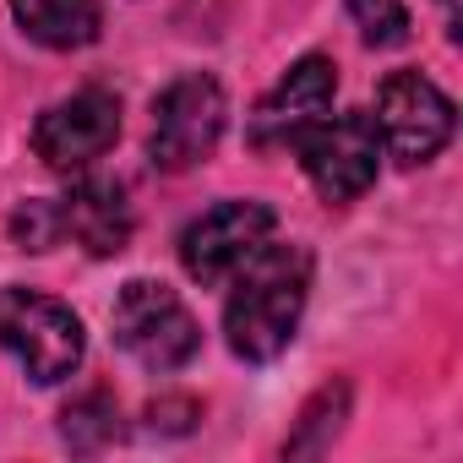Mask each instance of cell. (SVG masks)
Listing matches in <instances>:
<instances>
[{"instance_id": "6", "label": "cell", "mask_w": 463, "mask_h": 463, "mask_svg": "<svg viewBox=\"0 0 463 463\" xmlns=\"http://www.w3.org/2000/svg\"><path fill=\"white\" fill-rule=\"evenodd\" d=\"M300 164L306 180L327 196V202H354L376 185L382 169V137L371 126V115H327L317 120L300 142Z\"/></svg>"}, {"instance_id": "7", "label": "cell", "mask_w": 463, "mask_h": 463, "mask_svg": "<svg viewBox=\"0 0 463 463\" xmlns=\"http://www.w3.org/2000/svg\"><path fill=\"white\" fill-rule=\"evenodd\" d=\"M273 207L268 202H218L202 218L185 223L180 262L196 284H223L262 241H273Z\"/></svg>"}, {"instance_id": "8", "label": "cell", "mask_w": 463, "mask_h": 463, "mask_svg": "<svg viewBox=\"0 0 463 463\" xmlns=\"http://www.w3.org/2000/svg\"><path fill=\"white\" fill-rule=\"evenodd\" d=\"M120 137V99L109 88H77L33 120V153L50 169H88Z\"/></svg>"}, {"instance_id": "3", "label": "cell", "mask_w": 463, "mask_h": 463, "mask_svg": "<svg viewBox=\"0 0 463 463\" xmlns=\"http://www.w3.org/2000/svg\"><path fill=\"white\" fill-rule=\"evenodd\" d=\"M109 327H115V344L147 371H180L202 349V327L185 311V300L169 284H153V279H131L115 295Z\"/></svg>"}, {"instance_id": "11", "label": "cell", "mask_w": 463, "mask_h": 463, "mask_svg": "<svg viewBox=\"0 0 463 463\" xmlns=\"http://www.w3.org/2000/svg\"><path fill=\"white\" fill-rule=\"evenodd\" d=\"M12 17L44 50H82L104 28L99 0H12Z\"/></svg>"}, {"instance_id": "2", "label": "cell", "mask_w": 463, "mask_h": 463, "mask_svg": "<svg viewBox=\"0 0 463 463\" xmlns=\"http://www.w3.org/2000/svg\"><path fill=\"white\" fill-rule=\"evenodd\" d=\"M0 349L39 387H55L82 365L88 338H82V322L61 300L39 289H0Z\"/></svg>"}, {"instance_id": "15", "label": "cell", "mask_w": 463, "mask_h": 463, "mask_svg": "<svg viewBox=\"0 0 463 463\" xmlns=\"http://www.w3.org/2000/svg\"><path fill=\"white\" fill-rule=\"evenodd\" d=\"M441 17H447V33L458 39V6H452V0H441Z\"/></svg>"}, {"instance_id": "1", "label": "cell", "mask_w": 463, "mask_h": 463, "mask_svg": "<svg viewBox=\"0 0 463 463\" xmlns=\"http://www.w3.org/2000/svg\"><path fill=\"white\" fill-rule=\"evenodd\" d=\"M229 300H223V333L229 349L251 365H268L289 349L306 295H311V251L295 241H262L235 273H229Z\"/></svg>"}, {"instance_id": "12", "label": "cell", "mask_w": 463, "mask_h": 463, "mask_svg": "<svg viewBox=\"0 0 463 463\" xmlns=\"http://www.w3.org/2000/svg\"><path fill=\"white\" fill-rule=\"evenodd\" d=\"M61 436H66V447H77V452L109 447V441L120 436V409H115V398H109V392H82V398H71L66 414H61Z\"/></svg>"}, {"instance_id": "4", "label": "cell", "mask_w": 463, "mask_h": 463, "mask_svg": "<svg viewBox=\"0 0 463 463\" xmlns=\"http://www.w3.org/2000/svg\"><path fill=\"white\" fill-rule=\"evenodd\" d=\"M223 88L207 77V71H185L175 77L158 99H153V137H147V153L158 169L180 175V169H196L218 137H223Z\"/></svg>"}, {"instance_id": "5", "label": "cell", "mask_w": 463, "mask_h": 463, "mask_svg": "<svg viewBox=\"0 0 463 463\" xmlns=\"http://www.w3.org/2000/svg\"><path fill=\"white\" fill-rule=\"evenodd\" d=\"M371 126L398 164H430L452 142V99L420 71H392L376 88V120Z\"/></svg>"}, {"instance_id": "9", "label": "cell", "mask_w": 463, "mask_h": 463, "mask_svg": "<svg viewBox=\"0 0 463 463\" xmlns=\"http://www.w3.org/2000/svg\"><path fill=\"white\" fill-rule=\"evenodd\" d=\"M333 93H338V66H333L327 55L295 61V66L279 77V88L257 104V115H251V142H257L262 153L295 147L317 120L333 115Z\"/></svg>"}, {"instance_id": "14", "label": "cell", "mask_w": 463, "mask_h": 463, "mask_svg": "<svg viewBox=\"0 0 463 463\" xmlns=\"http://www.w3.org/2000/svg\"><path fill=\"white\" fill-rule=\"evenodd\" d=\"M12 235L23 241V251H50V246H61L66 235H61V207L55 202H28L17 218H12Z\"/></svg>"}, {"instance_id": "10", "label": "cell", "mask_w": 463, "mask_h": 463, "mask_svg": "<svg viewBox=\"0 0 463 463\" xmlns=\"http://www.w3.org/2000/svg\"><path fill=\"white\" fill-rule=\"evenodd\" d=\"M55 207H61V235H71L93 257L126 251V241H131V202H126L120 180H82Z\"/></svg>"}, {"instance_id": "13", "label": "cell", "mask_w": 463, "mask_h": 463, "mask_svg": "<svg viewBox=\"0 0 463 463\" xmlns=\"http://www.w3.org/2000/svg\"><path fill=\"white\" fill-rule=\"evenodd\" d=\"M344 6H349L360 39H365L371 50H398V44H409V6H403V0H344Z\"/></svg>"}]
</instances>
